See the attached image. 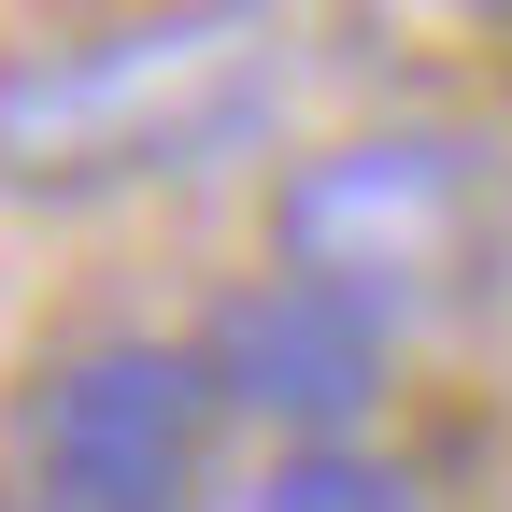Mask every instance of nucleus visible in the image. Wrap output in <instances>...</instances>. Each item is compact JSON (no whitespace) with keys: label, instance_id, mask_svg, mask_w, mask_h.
Listing matches in <instances>:
<instances>
[{"label":"nucleus","instance_id":"f257e3e1","mask_svg":"<svg viewBox=\"0 0 512 512\" xmlns=\"http://www.w3.org/2000/svg\"><path fill=\"white\" fill-rule=\"evenodd\" d=\"M299 86V0H128L0 57V185L128 200L242 157Z\"/></svg>","mask_w":512,"mask_h":512},{"label":"nucleus","instance_id":"f03ea898","mask_svg":"<svg viewBox=\"0 0 512 512\" xmlns=\"http://www.w3.org/2000/svg\"><path fill=\"white\" fill-rule=\"evenodd\" d=\"M271 271L356 299L384 342L498 285V157L470 128H356L271 185Z\"/></svg>","mask_w":512,"mask_h":512},{"label":"nucleus","instance_id":"7ed1b4c3","mask_svg":"<svg viewBox=\"0 0 512 512\" xmlns=\"http://www.w3.org/2000/svg\"><path fill=\"white\" fill-rule=\"evenodd\" d=\"M214 427L228 413L200 384V342H157V328L57 342L0 413V498L15 512H200Z\"/></svg>","mask_w":512,"mask_h":512},{"label":"nucleus","instance_id":"20e7f679","mask_svg":"<svg viewBox=\"0 0 512 512\" xmlns=\"http://www.w3.org/2000/svg\"><path fill=\"white\" fill-rule=\"evenodd\" d=\"M384 370H399V342L370 328L356 299L299 285V271H256L200 313V384L228 427H271V441H356L384 413Z\"/></svg>","mask_w":512,"mask_h":512},{"label":"nucleus","instance_id":"39448f33","mask_svg":"<svg viewBox=\"0 0 512 512\" xmlns=\"http://www.w3.org/2000/svg\"><path fill=\"white\" fill-rule=\"evenodd\" d=\"M256 512H413V484L370 456V441H285V470Z\"/></svg>","mask_w":512,"mask_h":512},{"label":"nucleus","instance_id":"423d86ee","mask_svg":"<svg viewBox=\"0 0 512 512\" xmlns=\"http://www.w3.org/2000/svg\"><path fill=\"white\" fill-rule=\"evenodd\" d=\"M441 29H484V43H512V0H427Z\"/></svg>","mask_w":512,"mask_h":512},{"label":"nucleus","instance_id":"0eeeda50","mask_svg":"<svg viewBox=\"0 0 512 512\" xmlns=\"http://www.w3.org/2000/svg\"><path fill=\"white\" fill-rule=\"evenodd\" d=\"M0 512H15V498H0Z\"/></svg>","mask_w":512,"mask_h":512}]
</instances>
